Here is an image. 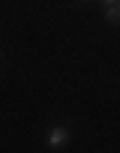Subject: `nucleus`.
<instances>
[{
	"instance_id": "f257e3e1",
	"label": "nucleus",
	"mask_w": 120,
	"mask_h": 153,
	"mask_svg": "<svg viewBox=\"0 0 120 153\" xmlns=\"http://www.w3.org/2000/svg\"><path fill=\"white\" fill-rule=\"evenodd\" d=\"M69 140V128L66 125H54L51 128V133H49V148H61L64 143Z\"/></svg>"
},
{
	"instance_id": "f03ea898",
	"label": "nucleus",
	"mask_w": 120,
	"mask_h": 153,
	"mask_svg": "<svg viewBox=\"0 0 120 153\" xmlns=\"http://www.w3.org/2000/svg\"><path fill=\"white\" fill-rule=\"evenodd\" d=\"M102 13H105V18H107L110 23H118V18H120V8H118V5H107V8H102Z\"/></svg>"
},
{
	"instance_id": "7ed1b4c3",
	"label": "nucleus",
	"mask_w": 120,
	"mask_h": 153,
	"mask_svg": "<svg viewBox=\"0 0 120 153\" xmlns=\"http://www.w3.org/2000/svg\"><path fill=\"white\" fill-rule=\"evenodd\" d=\"M120 0H102V8H107V5H118Z\"/></svg>"
},
{
	"instance_id": "20e7f679",
	"label": "nucleus",
	"mask_w": 120,
	"mask_h": 153,
	"mask_svg": "<svg viewBox=\"0 0 120 153\" xmlns=\"http://www.w3.org/2000/svg\"><path fill=\"white\" fill-rule=\"evenodd\" d=\"M84 3H87V0H84Z\"/></svg>"
}]
</instances>
